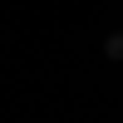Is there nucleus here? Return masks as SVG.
<instances>
[{
    "mask_svg": "<svg viewBox=\"0 0 123 123\" xmlns=\"http://www.w3.org/2000/svg\"><path fill=\"white\" fill-rule=\"evenodd\" d=\"M104 54H108V59H123V35L108 39V44H104Z\"/></svg>",
    "mask_w": 123,
    "mask_h": 123,
    "instance_id": "nucleus-1",
    "label": "nucleus"
}]
</instances>
